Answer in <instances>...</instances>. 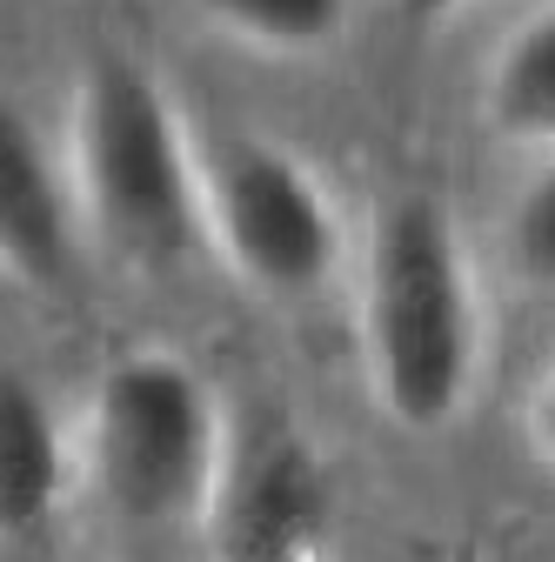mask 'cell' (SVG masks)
<instances>
[{
	"label": "cell",
	"mask_w": 555,
	"mask_h": 562,
	"mask_svg": "<svg viewBox=\"0 0 555 562\" xmlns=\"http://www.w3.org/2000/svg\"><path fill=\"white\" fill-rule=\"evenodd\" d=\"M362 362L388 422L435 436L482 375V295L462 228L429 194H395L362 261Z\"/></svg>",
	"instance_id": "obj_1"
},
{
	"label": "cell",
	"mask_w": 555,
	"mask_h": 562,
	"mask_svg": "<svg viewBox=\"0 0 555 562\" xmlns=\"http://www.w3.org/2000/svg\"><path fill=\"white\" fill-rule=\"evenodd\" d=\"M228 415L194 362L168 348L114 356L88 395L81 475L107 522L134 542H207L228 469Z\"/></svg>",
	"instance_id": "obj_2"
},
{
	"label": "cell",
	"mask_w": 555,
	"mask_h": 562,
	"mask_svg": "<svg viewBox=\"0 0 555 562\" xmlns=\"http://www.w3.org/2000/svg\"><path fill=\"white\" fill-rule=\"evenodd\" d=\"M75 207L127 261H168L201 235L194 140L148 67H88L75 94Z\"/></svg>",
	"instance_id": "obj_3"
},
{
	"label": "cell",
	"mask_w": 555,
	"mask_h": 562,
	"mask_svg": "<svg viewBox=\"0 0 555 562\" xmlns=\"http://www.w3.org/2000/svg\"><path fill=\"white\" fill-rule=\"evenodd\" d=\"M201 235L254 295L302 302L335 274V207L321 181L261 134H207L194 140Z\"/></svg>",
	"instance_id": "obj_4"
},
{
	"label": "cell",
	"mask_w": 555,
	"mask_h": 562,
	"mask_svg": "<svg viewBox=\"0 0 555 562\" xmlns=\"http://www.w3.org/2000/svg\"><path fill=\"white\" fill-rule=\"evenodd\" d=\"M328 516V469L295 429L235 436L201 562H321Z\"/></svg>",
	"instance_id": "obj_5"
},
{
	"label": "cell",
	"mask_w": 555,
	"mask_h": 562,
	"mask_svg": "<svg viewBox=\"0 0 555 562\" xmlns=\"http://www.w3.org/2000/svg\"><path fill=\"white\" fill-rule=\"evenodd\" d=\"M75 255V188L27 108L0 88V274L54 289Z\"/></svg>",
	"instance_id": "obj_6"
},
{
	"label": "cell",
	"mask_w": 555,
	"mask_h": 562,
	"mask_svg": "<svg viewBox=\"0 0 555 562\" xmlns=\"http://www.w3.org/2000/svg\"><path fill=\"white\" fill-rule=\"evenodd\" d=\"M75 469L81 456H67L54 402L21 375H0V542H34L67 503Z\"/></svg>",
	"instance_id": "obj_7"
},
{
	"label": "cell",
	"mask_w": 555,
	"mask_h": 562,
	"mask_svg": "<svg viewBox=\"0 0 555 562\" xmlns=\"http://www.w3.org/2000/svg\"><path fill=\"white\" fill-rule=\"evenodd\" d=\"M482 108H489L496 134L555 148V8L529 14L502 41V54L489 60V81H482Z\"/></svg>",
	"instance_id": "obj_8"
},
{
	"label": "cell",
	"mask_w": 555,
	"mask_h": 562,
	"mask_svg": "<svg viewBox=\"0 0 555 562\" xmlns=\"http://www.w3.org/2000/svg\"><path fill=\"white\" fill-rule=\"evenodd\" d=\"M201 8L228 34L254 41V47L302 54V47H321L341 27V8H349V0H201Z\"/></svg>",
	"instance_id": "obj_9"
},
{
	"label": "cell",
	"mask_w": 555,
	"mask_h": 562,
	"mask_svg": "<svg viewBox=\"0 0 555 562\" xmlns=\"http://www.w3.org/2000/svg\"><path fill=\"white\" fill-rule=\"evenodd\" d=\"M509 261L529 289L555 295V155L516 188V207H509Z\"/></svg>",
	"instance_id": "obj_10"
},
{
	"label": "cell",
	"mask_w": 555,
	"mask_h": 562,
	"mask_svg": "<svg viewBox=\"0 0 555 562\" xmlns=\"http://www.w3.org/2000/svg\"><path fill=\"white\" fill-rule=\"evenodd\" d=\"M522 436H529V456L542 462V475L555 482V362L542 369V382L529 389V408H522Z\"/></svg>",
	"instance_id": "obj_11"
},
{
	"label": "cell",
	"mask_w": 555,
	"mask_h": 562,
	"mask_svg": "<svg viewBox=\"0 0 555 562\" xmlns=\"http://www.w3.org/2000/svg\"><path fill=\"white\" fill-rule=\"evenodd\" d=\"M455 8H468V0H401L408 21H442V14H455Z\"/></svg>",
	"instance_id": "obj_12"
},
{
	"label": "cell",
	"mask_w": 555,
	"mask_h": 562,
	"mask_svg": "<svg viewBox=\"0 0 555 562\" xmlns=\"http://www.w3.org/2000/svg\"><path fill=\"white\" fill-rule=\"evenodd\" d=\"M0 562H47V555H34V542H0Z\"/></svg>",
	"instance_id": "obj_13"
}]
</instances>
